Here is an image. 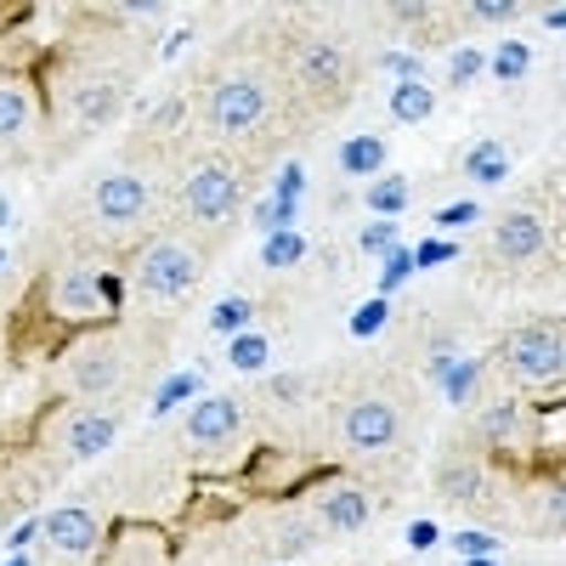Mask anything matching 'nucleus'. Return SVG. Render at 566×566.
Here are the masks:
<instances>
[{"mask_svg":"<svg viewBox=\"0 0 566 566\" xmlns=\"http://www.w3.org/2000/svg\"><path fill=\"white\" fill-rule=\"evenodd\" d=\"M408 199H413V181H408V176H374V181L363 187V205H368L374 216H402Z\"/></svg>","mask_w":566,"mask_h":566,"instance_id":"21","label":"nucleus"},{"mask_svg":"<svg viewBox=\"0 0 566 566\" xmlns=\"http://www.w3.org/2000/svg\"><path fill=\"white\" fill-rule=\"evenodd\" d=\"M442 227H459V221H476V205H470V199H459V205H448L442 216H437Z\"/></svg>","mask_w":566,"mask_h":566,"instance_id":"41","label":"nucleus"},{"mask_svg":"<svg viewBox=\"0 0 566 566\" xmlns=\"http://www.w3.org/2000/svg\"><path fill=\"white\" fill-rule=\"evenodd\" d=\"M459 566H504V555H470V560H459Z\"/></svg>","mask_w":566,"mask_h":566,"instance_id":"43","label":"nucleus"},{"mask_svg":"<svg viewBox=\"0 0 566 566\" xmlns=\"http://www.w3.org/2000/svg\"><path fill=\"white\" fill-rule=\"evenodd\" d=\"M40 533H45V544H52L57 555H91L103 544V515L85 510V504H63V510H52L40 522Z\"/></svg>","mask_w":566,"mask_h":566,"instance_id":"10","label":"nucleus"},{"mask_svg":"<svg viewBox=\"0 0 566 566\" xmlns=\"http://www.w3.org/2000/svg\"><path fill=\"white\" fill-rule=\"evenodd\" d=\"M504 374L515 386H560L566 374V335L560 323H522L499 352Z\"/></svg>","mask_w":566,"mask_h":566,"instance_id":"3","label":"nucleus"},{"mask_svg":"<svg viewBox=\"0 0 566 566\" xmlns=\"http://www.w3.org/2000/svg\"><path fill=\"white\" fill-rule=\"evenodd\" d=\"M533 527H538V533H549V538L560 533V482H549V488L533 499Z\"/></svg>","mask_w":566,"mask_h":566,"instance_id":"28","label":"nucleus"},{"mask_svg":"<svg viewBox=\"0 0 566 566\" xmlns=\"http://www.w3.org/2000/svg\"><path fill=\"white\" fill-rule=\"evenodd\" d=\"M476 374H482V363H470V357H453V363H442V368H437L442 397H448V402H470V397H476Z\"/></svg>","mask_w":566,"mask_h":566,"instance_id":"23","label":"nucleus"},{"mask_svg":"<svg viewBox=\"0 0 566 566\" xmlns=\"http://www.w3.org/2000/svg\"><path fill=\"white\" fill-rule=\"evenodd\" d=\"M453 555L470 560V555H504L499 533H453Z\"/></svg>","mask_w":566,"mask_h":566,"instance_id":"30","label":"nucleus"},{"mask_svg":"<svg viewBox=\"0 0 566 566\" xmlns=\"http://www.w3.org/2000/svg\"><path fill=\"white\" fill-rule=\"evenodd\" d=\"M295 80L312 91V97H340L352 69L340 57V45H328V40H306L301 52H295Z\"/></svg>","mask_w":566,"mask_h":566,"instance_id":"11","label":"nucleus"},{"mask_svg":"<svg viewBox=\"0 0 566 566\" xmlns=\"http://www.w3.org/2000/svg\"><path fill=\"white\" fill-rule=\"evenodd\" d=\"M459 170H464L470 187H499L510 176V148H504L499 136H482V142H470V148H464Z\"/></svg>","mask_w":566,"mask_h":566,"instance_id":"17","label":"nucleus"},{"mask_svg":"<svg viewBox=\"0 0 566 566\" xmlns=\"http://www.w3.org/2000/svg\"><path fill=\"white\" fill-rule=\"evenodd\" d=\"M488 69V57L476 52V45H459V52H453V63H448V80L453 85H470V80H476Z\"/></svg>","mask_w":566,"mask_h":566,"instance_id":"29","label":"nucleus"},{"mask_svg":"<svg viewBox=\"0 0 566 566\" xmlns=\"http://www.w3.org/2000/svg\"><path fill=\"white\" fill-rule=\"evenodd\" d=\"M380 69H391V74H397V85H402V80H419V69H424V63H419V57H402V52H386V57H380Z\"/></svg>","mask_w":566,"mask_h":566,"instance_id":"38","label":"nucleus"},{"mask_svg":"<svg viewBox=\"0 0 566 566\" xmlns=\"http://www.w3.org/2000/svg\"><path fill=\"white\" fill-rule=\"evenodd\" d=\"M119 103H125V85H119V80H91V85L74 91L69 114H74L85 130H97V125H108V119L119 114Z\"/></svg>","mask_w":566,"mask_h":566,"instance_id":"16","label":"nucleus"},{"mask_svg":"<svg viewBox=\"0 0 566 566\" xmlns=\"http://www.w3.org/2000/svg\"><path fill=\"white\" fill-rule=\"evenodd\" d=\"M250 317H255V306L250 301H221L216 312H210V328H216V335H244V328H250Z\"/></svg>","mask_w":566,"mask_h":566,"instance_id":"27","label":"nucleus"},{"mask_svg":"<svg viewBox=\"0 0 566 566\" xmlns=\"http://www.w3.org/2000/svg\"><path fill=\"white\" fill-rule=\"evenodd\" d=\"M363 250H368V255L397 250V227H368V232H363Z\"/></svg>","mask_w":566,"mask_h":566,"instance_id":"37","label":"nucleus"},{"mask_svg":"<svg viewBox=\"0 0 566 566\" xmlns=\"http://www.w3.org/2000/svg\"><path fill=\"white\" fill-rule=\"evenodd\" d=\"M130 277L142 295H159V301H181L187 290H199L205 277V250L176 239V232H159V239L136 244V261H130Z\"/></svg>","mask_w":566,"mask_h":566,"instance_id":"1","label":"nucleus"},{"mask_svg":"<svg viewBox=\"0 0 566 566\" xmlns=\"http://www.w3.org/2000/svg\"><path fill=\"white\" fill-rule=\"evenodd\" d=\"M335 437L346 453H386L402 437V413L386 397H352L335 419Z\"/></svg>","mask_w":566,"mask_h":566,"instance_id":"5","label":"nucleus"},{"mask_svg":"<svg viewBox=\"0 0 566 566\" xmlns=\"http://www.w3.org/2000/svg\"><path fill=\"white\" fill-rule=\"evenodd\" d=\"M7 227H12V199L0 193V232H7Z\"/></svg>","mask_w":566,"mask_h":566,"instance_id":"44","label":"nucleus"},{"mask_svg":"<svg viewBox=\"0 0 566 566\" xmlns=\"http://www.w3.org/2000/svg\"><path fill=\"white\" fill-rule=\"evenodd\" d=\"M493 250H499V261H510V266L538 261V255L549 250V227H544L533 210H510V216H499V227H493Z\"/></svg>","mask_w":566,"mask_h":566,"instance_id":"12","label":"nucleus"},{"mask_svg":"<svg viewBox=\"0 0 566 566\" xmlns=\"http://www.w3.org/2000/svg\"><path fill=\"white\" fill-rule=\"evenodd\" d=\"M408 544H413V549H431V544H437V533H431V527H413V533H408Z\"/></svg>","mask_w":566,"mask_h":566,"instance_id":"42","label":"nucleus"},{"mask_svg":"<svg viewBox=\"0 0 566 566\" xmlns=\"http://www.w3.org/2000/svg\"><path fill=\"white\" fill-rule=\"evenodd\" d=\"M437 114V91L424 85V80H402L397 91H391V119L397 125H424Z\"/></svg>","mask_w":566,"mask_h":566,"instance_id":"20","label":"nucleus"},{"mask_svg":"<svg viewBox=\"0 0 566 566\" xmlns=\"http://www.w3.org/2000/svg\"><path fill=\"white\" fill-rule=\"evenodd\" d=\"M45 312H52L57 323H69V328H91L114 306L103 295V277L91 266H63V272H52V283H45Z\"/></svg>","mask_w":566,"mask_h":566,"instance_id":"6","label":"nucleus"},{"mask_svg":"<svg viewBox=\"0 0 566 566\" xmlns=\"http://www.w3.org/2000/svg\"><path fill=\"white\" fill-rule=\"evenodd\" d=\"M301 386H306L301 374H277V380H266V397H277V402H301V397H306Z\"/></svg>","mask_w":566,"mask_h":566,"instance_id":"35","label":"nucleus"},{"mask_svg":"<svg viewBox=\"0 0 566 566\" xmlns=\"http://www.w3.org/2000/svg\"><path fill=\"white\" fill-rule=\"evenodd\" d=\"M272 114V91L261 74H221L205 91V130L210 136H250Z\"/></svg>","mask_w":566,"mask_h":566,"instance_id":"2","label":"nucleus"},{"mask_svg":"<svg viewBox=\"0 0 566 566\" xmlns=\"http://www.w3.org/2000/svg\"><path fill=\"white\" fill-rule=\"evenodd\" d=\"M176 205H181L187 221H199V227H227L232 216H239V205H244V176L232 165H221V159H210V165H199L193 176L181 181Z\"/></svg>","mask_w":566,"mask_h":566,"instance_id":"4","label":"nucleus"},{"mask_svg":"<svg viewBox=\"0 0 566 566\" xmlns=\"http://www.w3.org/2000/svg\"><path fill=\"white\" fill-rule=\"evenodd\" d=\"M193 386H199V374H170V380H165V391H159V402H154V413L176 408L181 397H193Z\"/></svg>","mask_w":566,"mask_h":566,"instance_id":"31","label":"nucleus"},{"mask_svg":"<svg viewBox=\"0 0 566 566\" xmlns=\"http://www.w3.org/2000/svg\"><path fill=\"white\" fill-rule=\"evenodd\" d=\"M368 515H374V499H368L363 488H328V493L317 499V522H323L328 533H357Z\"/></svg>","mask_w":566,"mask_h":566,"instance_id":"15","label":"nucleus"},{"mask_svg":"<svg viewBox=\"0 0 566 566\" xmlns=\"http://www.w3.org/2000/svg\"><path fill=\"white\" fill-rule=\"evenodd\" d=\"M181 431H187V448H199V453H227L232 442H239V431H244V402L232 397V391L199 397L193 408H187Z\"/></svg>","mask_w":566,"mask_h":566,"instance_id":"8","label":"nucleus"},{"mask_svg":"<svg viewBox=\"0 0 566 566\" xmlns=\"http://www.w3.org/2000/svg\"><path fill=\"white\" fill-rule=\"evenodd\" d=\"M148 210H154V187L136 170H114L91 187V216L103 227H136V221H148Z\"/></svg>","mask_w":566,"mask_h":566,"instance_id":"9","label":"nucleus"},{"mask_svg":"<svg viewBox=\"0 0 566 566\" xmlns=\"http://www.w3.org/2000/svg\"><path fill=\"white\" fill-rule=\"evenodd\" d=\"M386 159H391V148H386V136H374V130H363V136H346L340 142V176H363V181H374V176H386Z\"/></svg>","mask_w":566,"mask_h":566,"instance_id":"18","label":"nucleus"},{"mask_svg":"<svg viewBox=\"0 0 566 566\" xmlns=\"http://www.w3.org/2000/svg\"><path fill=\"white\" fill-rule=\"evenodd\" d=\"M386 18H391V23H402V29H419L424 18H437V7H419V0H402V7H391Z\"/></svg>","mask_w":566,"mask_h":566,"instance_id":"34","label":"nucleus"},{"mask_svg":"<svg viewBox=\"0 0 566 566\" xmlns=\"http://www.w3.org/2000/svg\"><path fill=\"white\" fill-rule=\"evenodd\" d=\"M476 23H510L515 18V0H476V7H464Z\"/></svg>","mask_w":566,"mask_h":566,"instance_id":"33","label":"nucleus"},{"mask_svg":"<svg viewBox=\"0 0 566 566\" xmlns=\"http://www.w3.org/2000/svg\"><path fill=\"white\" fill-rule=\"evenodd\" d=\"M459 244H442V239H431V244H419V255H413V266H437V261H448Z\"/></svg>","mask_w":566,"mask_h":566,"instance_id":"39","label":"nucleus"},{"mask_svg":"<svg viewBox=\"0 0 566 566\" xmlns=\"http://www.w3.org/2000/svg\"><path fill=\"white\" fill-rule=\"evenodd\" d=\"M437 493L453 504V510H482L493 499V470L482 459H448L437 470Z\"/></svg>","mask_w":566,"mask_h":566,"instance_id":"13","label":"nucleus"},{"mask_svg":"<svg viewBox=\"0 0 566 566\" xmlns=\"http://www.w3.org/2000/svg\"><path fill=\"white\" fill-rule=\"evenodd\" d=\"M266 357H272V340H266V335H255V328H244V335H232V340H227V363L239 368V374L266 368Z\"/></svg>","mask_w":566,"mask_h":566,"instance_id":"24","label":"nucleus"},{"mask_svg":"<svg viewBox=\"0 0 566 566\" xmlns=\"http://www.w3.org/2000/svg\"><path fill=\"white\" fill-rule=\"evenodd\" d=\"M114 431H119V419H114V413H103V408H80V413L63 419V453H69V459H97V453H108Z\"/></svg>","mask_w":566,"mask_h":566,"instance_id":"14","label":"nucleus"},{"mask_svg":"<svg viewBox=\"0 0 566 566\" xmlns=\"http://www.w3.org/2000/svg\"><path fill=\"white\" fill-rule=\"evenodd\" d=\"M63 380H69L80 397H108V391L125 380V352H119V340H114V335L80 340V346L69 352V363H63Z\"/></svg>","mask_w":566,"mask_h":566,"instance_id":"7","label":"nucleus"},{"mask_svg":"<svg viewBox=\"0 0 566 566\" xmlns=\"http://www.w3.org/2000/svg\"><path fill=\"white\" fill-rule=\"evenodd\" d=\"M7 566H34V560H29V555H12V560H7Z\"/></svg>","mask_w":566,"mask_h":566,"instance_id":"45","label":"nucleus"},{"mask_svg":"<svg viewBox=\"0 0 566 566\" xmlns=\"http://www.w3.org/2000/svg\"><path fill=\"white\" fill-rule=\"evenodd\" d=\"M187 119V97H165L159 108H154V119H148V130H176Z\"/></svg>","mask_w":566,"mask_h":566,"instance_id":"32","label":"nucleus"},{"mask_svg":"<svg viewBox=\"0 0 566 566\" xmlns=\"http://www.w3.org/2000/svg\"><path fill=\"white\" fill-rule=\"evenodd\" d=\"M114 12H119V18H159L165 7H159V0H119Z\"/></svg>","mask_w":566,"mask_h":566,"instance_id":"40","label":"nucleus"},{"mask_svg":"<svg viewBox=\"0 0 566 566\" xmlns=\"http://www.w3.org/2000/svg\"><path fill=\"white\" fill-rule=\"evenodd\" d=\"M301 255H306V239H301V232H266V250H261L266 266H295Z\"/></svg>","mask_w":566,"mask_h":566,"instance_id":"26","label":"nucleus"},{"mask_svg":"<svg viewBox=\"0 0 566 566\" xmlns=\"http://www.w3.org/2000/svg\"><path fill=\"white\" fill-rule=\"evenodd\" d=\"M380 323H386V301H368V306L352 317V335H374Z\"/></svg>","mask_w":566,"mask_h":566,"instance_id":"36","label":"nucleus"},{"mask_svg":"<svg viewBox=\"0 0 566 566\" xmlns=\"http://www.w3.org/2000/svg\"><path fill=\"white\" fill-rule=\"evenodd\" d=\"M527 63H533L527 40H504L499 52L488 57V74H493V80H522V74H527Z\"/></svg>","mask_w":566,"mask_h":566,"instance_id":"25","label":"nucleus"},{"mask_svg":"<svg viewBox=\"0 0 566 566\" xmlns=\"http://www.w3.org/2000/svg\"><path fill=\"white\" fill-rule=\"evenodd\" d=\"M476 431H482L488 448H515V442H522V431H527V413H522V402H515V397H504V402L482 408Z\"/></svg>","mask_w":566,"mask_h":566,"instance_id":"19","label":"nucleus"},{"mask_svg":"<svg viewBox=\"0 0 566 566\" xmlns=\"http://www.w3.org/2000/svg\"><path fill=\"white\" fill-rule=\"evenodd\" d=\"M29 119H34V91L18 85V80H7V85H0V142H7V136H23Z\"/></svg>","mask_w":566,"mask_h":566,"instance_id":"22","label":"nucleus"}]
</instances>
